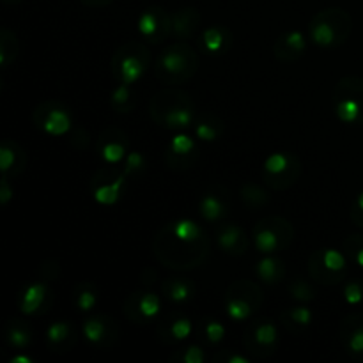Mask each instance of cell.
<instances>
[{"label": "cell", "instance_id": "27", "mask_svg": "<svg viewBox=\"0 0 363 363\" xmlns=\"http://www.w3.org/2000/svg\"><path fill=\"white\" fill-rule=\"evenodd\" d=\"M227 32L222 27H209L202 32V45L209 53H220L225 48Z\"/></svg>", "mask_w": 363, "mask_h": 363}, {"label": "cell", "instance_id": "38", "mask_svg": "<svg viewBox=\"0 0 363 363\" xmlns=\"http://www.w3.org/2000/svg\"><path fill=\"white\" fill-rule=\"evenodd\" d=\"M144 169V156L138 151L128 152L126 160H124V172L130 176V174L138 172V170Z\"/></svg>", "mask_w": 363, "mask_h": 363}, {"label": "cell", "instance_id": "4", "mask_svg": "<svg viewBox=\"0 0 363 363\" xmlns=\"http://www.w3.org/2000/svg\"><path fill=\"white\" fill-rule=\"evenodd\" d=\"M149 64H151V55H149L147 48L140 43L131 41L117 50L112 59V69L117 80L133 85L145 73Z\"/></svg>", "mask_w": 363, "mask_h": 363}, {"label": "cell", "instance_id": "22", "mask_svg": "<svg viewBox=\"0 0 363 363\" xmlns=\"http://www.w3.org/2000/svg\"><path fill=\"white\" fill-rule=\"evenodd\" d=\"M84 335L91 344L103 346L105 340L112 335V332H110V325L105 321V318H103V315H98V318H91L85 321Z\"/></svg>", "mask_w": 363, "mask_h": 363}, {"label": "cell", "instance_id": "43", "mask_svg": "<svg viewBox=\"0 0 363 363\" xmlns=\"http://www.w3.org/2000/svg\"><path fill=\"white\" fill-rule=\"evenodd\" d=\"M11 197H13V190L9 186V177H2V184H0V202L6 206L11 201Z\"/></svg>", "mask_w": 363, "mask_h": 363}, {"label": "cell", "instance_id": "3", "mask_svg": "<svg viewBox=\"0 0 363 363\" xmlns=\"http://www.w3.org/2000/svg\"><path fill=\"white\" fill-rule=\"evenodd\" d=\"M333 110L340 123L363 124V78L347 77L335 85Z\"/></svg>", "mask_w": 363, "mask_h": 363}, {"label": "cell", "instance_id": "44", "mask_svg": "<svg viewBox=\"0 0 363 363\" xmlns=\"http://www.w3.org/2000/svg\"><path fill=\"white\" fill-rule=\"evenodd\" d=\"M227 363H248L247 357H241V354H230V357H225Z\"/></svg>", "mask_w": 363, "mask_h": 363}, {"label": "cell", "instance_id": "37", "mask_svg": "<svg viewBox=\"0 0 363 363\" xmlns=\"http://www.w3.org/2000/svg\"><path fill=\"white\" fill-rule=\"evenodd\" d=\"M344 300L350 305H360L363 301V284L358 280H351L344 287Z\"/></svg>", "mask_w": 363, "mask_h": 363}, {"label": "cell", "instance_id": "33", "mask_svg": "<svg viewBox=\"0 0 363 363\" xmlns=\"http://www.w3.org/2000/svg\"><path fill=\"white\" fill-rule=\"evenodd\" d=\"M191 330H194V326H191L190 319L181 315V318L174 319V321L170 323L169 333L172 335L174 340H186L188 337L191 335Z\"/></svg>", "mask_w": 363, "mask_h": 363}, {"label": "cell", "instance_id": "12", "mask_svg": "<svg viewBox=\"0 0 363 363\" xmlns=\"http://www.w3.org/2000/svg\"><path fill=\"white\" fill-rule=\"evenodd\" d=\"M259 305H261V301H255V298H248L247 294H238V291L234 287H230L229 293H227L225 312L229 315V319H233L236 323L250 319Z\"/></svg>", "mask_w": 363, "mask_h": 363}, {"label": "cell", "instance_id": "8", "mask_svg": "<svg viewBox=\"0 0 363 363\" xmlns=\"http://www.w3.org/2000/svg\"><path fill=\"white\" fill-rule=\"evenodd\" d=\"M137 28L140 35H144L145 41H149L151 45H158V43L165 41L172 32V16L160 6L147 7L138 18Z\"/></svg>", "mask_w": 363, "mask_h": 363}, {"label": "cell", "instance_id": "9", "mask_svg": "<svg viewBox=\"0 0 363 363\" xmlns=\"http://www.w3.org/2000/svg\"><path fill=\"white\" fill-rule=\"evenodd\" d=\"M98 151L103 162L108 165H117V163L124 162L128 156V137L116 128H108L99 137Z\"/></svg>", "mask_w": 363, "mask_h": 363}, {"label": "cell", "instance_id": "35", "mask_svg": "<svg viewBox=\"0 0 363 363\" xmlns=\"http://www.w3.org/2000/svg\"><path fill=\"white\" fill-rule=\"evenodd\" d=\"M289 293L291 296L294 298V300L298 301H303V303H307V301L314 300V289H312L311 286H308L307 282H301V280H298V282H293L289 287Z\"/></svg>", "mask_w": 363, "mask_h": 363}, {"label": "cell", "instance_id": "13", "mask_svg": "<svg viewBox=\"0 0 363 363\" xmlns=\"http://www.w3.org/2000/svg\"><path fill=\"white\" fill-rule=\"evenodd\" d=\"M216 241L218 247L223 252L233 255H241L247 250V238H245V230L241 227L234 225V223H225L222 229L216 234Z\"/></svg>", "mask_w": 363, "mask_h": 363}, {"label": "cell", "instance_id": "10", "mask_svg": "<svg viewBox=\"0 0 363 363\" xmlns=\"http://www.w3.org/2000/svg\"><path fill=\"white\" fill-rule=\"evenodd\" d=\"M98 177L101 179V183L98 186H94V190H92L96 202H99L103 206H113L119 201L121 195H123L128 174L123 170L121 174L112 172L108 177H105V170H101V174Z\"/></svg>", "mask_w": 363, "mask_h": 363}, {"label": "cell", "instance_id": "36", "mask_svg": "<svg viewBox=\"0 0 363 363\" xmlns=\"http://www.w3.org/2000/svg\"><path fill=\"white\" fill-rule=\"evenodd\" d=\"M287 315H289V321L293 323V325H296L298 328H300V326H308L312 323V318H314L311 308L305 307V305L291 308V311L287 312Z\"/></svg>", "mask_w": 363, "mask_h": 363}, {"label": "cell", "instance_id": "18", "mask_svg": "<svg viewBox=\"0 0 363 363\" xmlns=\"http://www.w3.org/2000/svg\"><path fill=\"white\" fill-rule=\"evenodd\" d=\"M167 227H169V230L172 233L174 238L184 241V243H199V241L206 240L202 227L190 218L177 220V222H174L172 225H167Z\"/></svg>", "mask_w": 363, "mask_h": 363}, {"label": "cell", "instance_id": "25", "mask_svg": "<svg viewBox=\"0 0 363 363\" xmlns=\"http://www.w3.org/2000/svg\"><path fill=\"white\" fill-rule=\"evenodd\" d=\"M252 337H254V342L257 344L259 347H273L275 346L277 339H279V330L273 323L262 319L261 323L254 326V332H252Z\"/></svg>", "mask_w": 363, "mask_h": 363}, {"label": "cell", "instance_id": "47", "mask_svg": "<svg viewBox=\"0 0 363 363\" xmlns=\"http://www.w3.org/2000/svg\"><path fill=\"white\" fill-rule=\"evenodd\" d=\"M4 2H7V4H18V2H21V0H4Z\"/></svg>", "mask_w": 363, "mask_h": 363}, {"label": "cell", "instance_id": "23", "mask_svg": "<svg viewBox=\"0 0 363 363\" xmlns=\"http://www.w3.org/2000/svg\"><path fill=\"white\" fill-rule=\"evenodd\" d=\"M133 301L135 308H137L138 312V318L145 319V321L155 318L160 312V307H162L160 296L156 293H137L133 296Z\"/></svg>", "mask_w": 363, "mask_h": 363}, {"label": "cell", "instance_id": "45", "mask_svg": "<svg viewBox=\"0 0 363 363\" xmlns=\"http://www.w3.org/2000/svg\"><path fill=\"white\" fill-rule=\"evenodd\" d=\"M82 2H84L85 6L98 7V6H105V4H108L110 0H82Z\"/></svg>", "mask_w": 363, "mask_h": 363}, {"label": "cell", "instance_id": "11", "mask_svg": "<svg viewBox=\"0 0 363 363\" xmlns=\"http://www.w3.org/2000/svg\"><path fill=\"white\" fill-rule=\"evenodd\" d=\"M305 50H307V39L300 30L287 32L275 43V55L282 62H294L303 55Z\"/></svg>", "mask_w": 363, "mask_h": 363}, {"label": "cell", "instance_id": "30", "mask_svg": "<svg viewBox=\"0 0 363 363\" xmlns=\"http://www.w3.org/2000/svg\"><path fill=\"white\" fill-rule=\"evenodd\" d=\"M71 335H73V328L66 321L53 323V325L48 326V332H46V339H48V344H52V346H60L66 340H69Z\"/></svg>", "mask_w": 363, "mask_h": 363}, {"label": "cell", "instance_id": "5", "mask_svg": "<svg viewBox=\"0 0 363 363\" xmlns=\"http://www.w3.org/2000/svg\"><path fill=\"white\" fill-rule=\"evenodd\" d=\"M293 240V227L287 220L266 218L255 225L254 241L261 254L272 255L280 248H286Z\"/></svg>", "mask_w": 363, "mask_h": 363}, {"label": "cell", "instance_id": "17", "mask_svg": "<svg viewBox=\"0 0 363 363\" xmlns=\"http://www.w3.org/2000/svg\"><path fill=\"white\" fill-rule=\"evenodd\" d=\"M25 163H27V156L21 151L20 145L14 144V142L6 140L0 147V169H2L4 176H9V172L13 170V174L16 176V170L14 167H18L21 170L25 169Z\"/></svg>", "mask_w": 363, "mask_h": 363}, {"label": "cell", "instance_id": "32", "mask_svg": "<svg viewBox=\"0 0 363 363\" xmlns=\"http://www.w3.org/2000/svg\"><path fill=\"white\" fill-rule=\"evenodd\" d=\"M169 151H172L174 155L179 156H188L195 152V140L191 137L184 133H177L176 137H172L169 144Z\"/></svg>", "mask_w": 363, "mask_h": 363}, {"label": "cell", "instance_id": "7", "mask_svg": "<svg viewBox=\"0 0 363 363\" xmlns=\"http://www.w3.org/2000/svg\"><path fill=\"white\" fill-rule=\"evenodd\" d=\"M34 121L39 130L52 137H62L71 130L69 110L55 101H46L39 105L34 112Z\"/></svg>", "mask_w": 363, "mask_h": 363}, {"label": "cell", "instance_id": "6", "mask_svg": "<svg viewBox=\"0 0 363 363\" xmlns=\"http://www.w3.org/2000/svg\"><path fill=\"white\" fill-rule=\"evenodd\" d=\"M300 174V163L294 156L286 155V152H273L264 162V177L266 183L273 190H286Z\"/></svg>", "mask_w": 363, "mask_h": 363}, {"label": "cell", "instance_id": "34", "mask_svg": "<svg viewBox=\"0 0 363 363\" xmlns=\"http://www.w3.org/2000/svg\"><path fill=\"white\" fill-rule=\"evenodd\" d=\"M130 99H131V89L128 84H123L121 82L119 85H117L116 91L112 92V105L116 106L117 112H126V108L124 106H130Z\"/></svg>", "mask_w": 363, "mask_h": 363}, {"label": "cell", "instance_id": "21", "mask_svg": "<svg viewBox=\"0 0 363 363\" xmlns=\"http://www.w3.org/2000/svg\"><path fill=\"white\" fill-rule=\"evenodd\" d=\"M255 272H257V277L262 280V282L277 284L280 279H282L284 273H286V268H284L280 259L273 257V255H266L264 259L259 261Z\"/></svg>", "mask_w": 363, "mask_h": 363}, {"label": "cell", "instance_id": "46", "mask_svg": "<svg viewBox=\"0 0 363 363\" xmlns=\"http://www.w3.org/2000/svg\"><path fill=\"white\" fill-rule=\"evenodd\" d=\"M11 363H32V358H28V357H14V358H11Z\"/></svg>", "mask_w": 363, "mask_h": 363}, {"label": "cell", "instance_id": "24", "mask_svg": "<svg viewBox=\"0 0 363 363\" xmlns=\"http://www.w3.org/2000/svg\"><path fill=\"white\" fill-rule=\"evenodd\" d=\"M163 291H165L169 300H172L174 303H183V301L190 300L195 293L194 286L190 282H186V280L181 279H172L169 282H165Z\"/></svg>", "mask_w": 363, "mask_h": 363}, {"label": "cell", "instance_id": "39", "mask_svg": "<svg viewBox=\"0 0 363 363\" xmlns=\"http://www.w3.org/2000/svg\"><path fill=\"white\" fill-rule=\"evenodd\" d=\"M225 337V326L218 321H209L206 325V339L211 344H218Z\"/></svg>", "mask_w": 363, "mask_h": 363}, {"label": "cell", "instance_id": "1", "mask_svg": "<svg viewBox=\"0 0 363 363\" xmlns=\"http://www.w3.org/2000/svg\"><path fill=\"white\" fill-rule=\"evenodd\" d=\"M199 57L186 43L167 46L156 59V77L163 84H183L195 74Z\"/></svg>", "mask_w": 363, "mask_h": 363}, {"label": "cell", "instance_id": "26", "mask_svg": "<svg viewBox=\"0 0 363 363\" xmlns=\"http://www.w3.org/2000/svg\"><path fill=\"white\" fill-rule=\"evenodd\" d=\"M6 339L9 342V346L18 347V350H23V347H27L32 342L30 330L25 325H21L20 321H14L7 326Z\"/></svg>", "mask_w": 363, "mask_h": 363}, {"label": "cell", "instance_id": "31", "mask_svg": "<svg viewBox=\"0 0 363 363\" xmlns=\"http://www.w3.org/2000/svg\"><path fill=\"white\" fill-rule=\"evenodd\" d=\"M98 303V291L89 284H82L77 289V305L82 312H89Z\"/></svg>", "mask_w": 363, "mask_h": 363}, {"label": "cell", "instance_id": "16", "mask_svg": "<svg viewBox=\"0 0 363 363\" xmlns=\"http://www.w3.org/2000/svg\"><path fill=\"white\" fill-rule=\"evenodd\" d=\"M46 296H48V287L41 282H32L21 294L20 312L25 315L35 314L43 308Z\"/></svg>", "mask_w": 363, "mask_h": 363}, {"label": "cell", "instance_id": "29", "mask_svg": "<svg viewBox=\"0 0 363 363\" xmlns=\"http://www.w3.org/2000/svg\"><path fill=\"white\" fill-rule=\"evenodd\" d=\"M241 199H243L245 204L250 206V208H261V206H264L266 202L269 201L266 190H262L257 184H245V186L241 188Z\"/></svg>", "mask_w": 363, "mask_h": 363}, {"label": "cell", "instance_id": "14", "mask_svg": "<svg viewBox=\"0 0 363 363\" xmlns=\"http://www.w3.org/2000/svg\"><path fill=\"white\" fill-rule=\"evenodd\" d=\"M342 335L347 353L353 358L363 360V315H353L346 319Z\"/></svg>", "mask_w": 363, "mask_h": 363}, {"label": "cell", "instance_id": "40", "mask_svg": "<svg viewBox=\"0 0 363 363\" xmlns=\"http://www.w3.org/2000/svg\"><path fill=\"white\" fill-rule=\"evenodd\" d=\"M347 252L353 255V259L357 261V264L363 268V236H353L351 241L346 243Z\"/></svg>", "mask_w": 363, "mask_h": 363}, {"label": "cell", "instance_id": "2", "mask_svg": "<svg viewBox=\"0 0 363 363\" xmlns=\"http://www.w3.org/2000/svg\"><path fill=\"white\" fill-rule=\"evenodd\" d=\"M353 20L350 14L340 7H328L323 9L312 18L311 21V38L321 48H335L346 43L350 38Z\"/></svg>", "mask_w": 363, "mask_h": 363}, {"label": "cell", "instance_id": "15", "mask_svg": "<svg viewBox=\"0 0 363 363\" xmlns=\"http://www.w3.org/2000/svg\"><path fill=\"white\" fill-rule=\"evenodd\" d=\"M201 21V14L194 7H183L172 14V32L177 39H186L194 35L197 25Z\"/></svg>", "mask_w": 363, "mask_h": 363}, {"label": "cell", "instance_id": "41", "mask_svg": "<svg viewBox=\"0 0 363 363\" xmlns=\"http://www.w3.org/2000/svg\"><path fill=\"white\" fill-rule=\"evenodd\" d=\"M206 357H204V351L197 346H191L188 347L186 353L183 354V362L184 363H204Z\"/></svg>", "mask_w": 363, "mask_h": 363}, {"label": "cell", "instance_id": "28", "mask_svg": "<svg viewBox=\"0 0 363 363\" xmlns=\"http://www.w3.org/2000/svg\"><path fill=\"white\" fill-rule=\"evenodd\" d=\"M18 53V41H16V35L13 32H9L7 28H4L0 32V64L2 67L9 66L11 60L16 57Z\"/></svg>", "mask_w": 363, "mask_h": 363}, {"label": "cell", "instance_id": "19", "mask_svg": "<svg viewBox=\"0 0 363 363\" xmlns=\"http://www.w3.org/2000/svg\"><path fill=\"white\" fill-rule=\"evenodd\" d=\"M227 202L225 199L220 197L218 194H206L201 201V215L208 222H218L225 218L227 215Z\"/></svg>", "mask_w": 363, "mask_h": 363}, {"label": "cell", "instance_id": "42", "mask_svg": "<svg viewBox=\"0 0 363 363\" xmlns=\"http://www.w3.org/2000/svg\"><path fill=\"white\" fill-rule=\"evenodd\" d=\"M351 218L357 225H360L363 229V191L357 197V202H354L353 209H351Z\"/></svg>", "mask_w": 363, "mask_h": 363}, {"label": "cell", "instance_id": "20", "mask_svg": "<svg viewBox=\"0 0 363 363\" xmlns=\"http://www.w3.org/2000/svg\"><path fill=\"white\" fill-rule=\"evenodd\" d=\"M223 133L222 121L216 119L213 113H202L197 119V126H195V135L199 140L202 142H213Z\"/></svg>", "mask_w": 363, "mask_h": 363}]
</instances>
